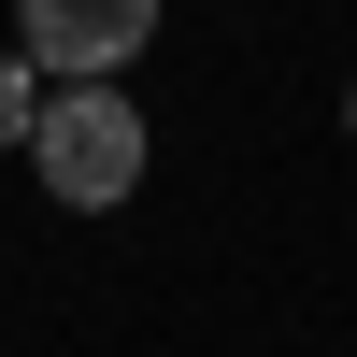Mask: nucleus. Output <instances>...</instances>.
Segmentation results:
<instances>
[{
	"label": "nucleus",
	"instance_id": "f257e3e1",
	"mask_svg": "<svg viewBox=\"0 0 357 357\" xmlns=\"http://www.w3.org/2000/svg\"><path fill=\"white\" fill-rule=\"evenodd\" d=\"M29 172H43L72 215H114L143 186V100L114 72H57V100L29 114Z\"/></svg>",
	"mask_w": 357,
	"mask_h": 357
},
{
	"label": "nucleus",
	"instance_id": "f03ea898",
	"mask_svg": "<svg viewBox=\"0 0 357 357\" xmlns=\"http://www.w3.org/2000/svg\"><path fill=\"white\" fill-rule=\"evenodd\" d=\"M15 29H29V72H129L158 0H15Z\"/></svg>",
	"mask_w": 357,
	"mask_h": 357
},
{
	"label": "nucleus",
	"instance_id": "7ed1b4c3",
	"mask_svg": "<svg viewBox=\"0 0 357 357\" xmlns=\"http://www.w3.org/2000/svg\"><path fill=\"white\" fill-rule=\"evenodd\" d=\"M29 114H43V86H29V43H15V57H0V158L29 143Z\"/></svg>",
	"mask_w": 357,
	"mask_h": 357
},
{
	"label": "nucleus",
	"instance_id": "20e7f679",
	"mask_svg": "<svg viewBox=\"0 0 357 357\" xmlns=\"http://www.w3.org/2000/svg\"><path fill=\"white\" fill-rule=\"evenodd\" d=\"M343 129H357V86H343Z\"/></svg>",
	"mask_w": 357,
	"mask_h": 357
}]
</instances>
